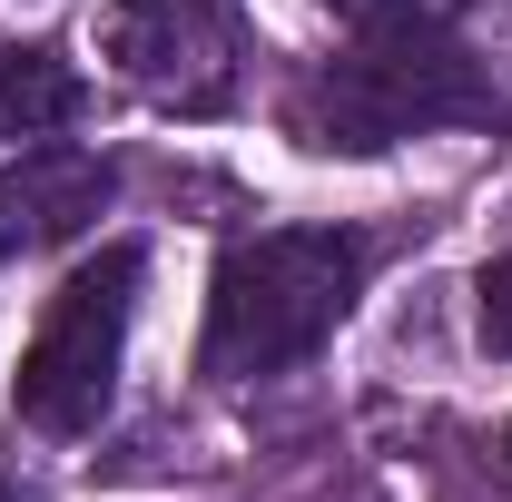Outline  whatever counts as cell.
<instances>
[{
  "label": "cell",
  "mask_w": 512,
  "mask_h": 502,
  "mask_svg": "<svg viewBox=\"0 0 512 502\" xmlns=\"http://www.w3.org/2000/svg\"><path fill=\"white\" fill-rule=\"evenodd\" d=\"M473 335H483V355H503V365H512V247L473 276Z\"/></svg>",
  "instance_id": "cell-7"
},
{
  "label": "cell",
  "mask_w": 512,
  "mask_h": 502,
  "mask_svg": "<svg viewBox=\"0 0 512 502\" xmlns=\"http://www.w3.org/2000/svg\"><path fill=\"white\" fill-rule=\"evenodd\" d=\"M316 10H335L345 30H394V20H434L424 0H316Z\"/></svg>",
  "instance_id": "cell-8"
},
{
  "label": "cell",
  "mask_w": 512,
  "mask_h": 502,
  "mask_svg": "<svg viewBox=\"0 0 512 502\" xmlns=\"http://www.w3.org/2000/svg\"><path fill=\"white\" fill-rule=\"evenodd\" d=\"M109 197H119V168L99 148H20L0 168V266L89 237L109 217Z\"/></svg>",
  "instance_id": "cell-5"
},
{
  "label": "cell",
  "mask_w": 512,
  "mask_h": 502,
  "mask_svg": "<svg viewBox=\"0 0 512 502\" xmlns=\"http://www.w3.org/2000/svg\"><path fill=\"white\" fill-rule=\"evenodd\" d=\"M503 453H512V434H503Z\"/></svg>",
  "instance_id": "cell-9"
},
{
  "label": "cell",
  "mask_w": 512,
  "mask_h": 502,
  "mask_svg": "<svg viewBox=\"0 0 512 502\" xmlns=\"http://www.w3.org/2000/svg\"><path fill=\"white\" fill-rule=\"evenodd\" d=\"M365 276H375V237L365 227H256V237H237L217 256V276H207L197 375L207 384L296 375L355 315Z\"/></svg>",
  "instance_id": "cell-2"
},
{
  "label": "cell",
  "mask_w": 512,
  "mask_h": 502,
  "mask_svg": "<svg viewBox=\"0 0 512 502\" xmlns=\"http://www.w3.org/2000/svg\"><path fill=\"white\" fill-rule=\"evenodd\" d=\"M138 286H148V247H138V237H109L99 256H79L60 276V296L40 306L30 345H20V375H10V414H20L30 434H50V443L99 434V414H109V394H119Z\"/></svg>",
  "instance_id": "cell-3"
},
{
  "label": "cell",
  "mask_w": 512,
  "mask_h": 502,
  "mask_svg": "<svg viewBox=\"0 0 512 502\" xmlns=\"http://www.w3.org/2000/svg\"><path fill=\"white\" fill-rule=\"evenodd\" d=\"M503 89L493 69L453 40V20H394V30H345V50L316 60L286 89V138L316 158H384L434 128H493Z\"/></svg>",
  "instance_id": "cell-1"
},
{
  "label": "cell",
  "mask_w": 512,
  "mask_h": 502,
  "mask_svg": "<svg viewBox=\"0 0 512 502\" xmlns=\"http://www.w3.org/2000/svg\"><path fill=\"white\" fill-rule=\"evenodd\" d=\"M89 109V79L60 60V50H0V138H40V128H69Z\"/></svg>",
  "instance_id": "cell-6"
},
{
  "label": "cell",
  "mask_w": 512,
  "mask_h": 502,
  "mask_svg": "<svg viewBox=\"0 0 512 502\" xmlns=\"http://www.w3.org/2000/svg\"><path fill=\"white\" fill-rule=\"evenodd\" d=\"M99 60L178 119H227L237 109V30H227L217 0H109L99 10Z\"/></svg>",
  "instance_id": "cell-4"
}]
</instances>
